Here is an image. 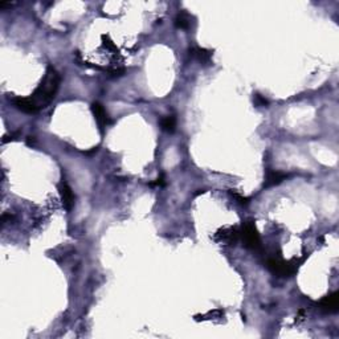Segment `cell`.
Here are the masks:
<instances>
[{"instance_id":"obj_1","label":"cell","mask_w":339,"mask_h":339,"mask_svg":"<svg viewBox=\"0 0 339 339\" xmlns=\"http://www.w3.org/2000/svg\"><path fill=\"white\" fill-rule=\"evenodd\" d=\"M60 84H61L60 74L52 65H49L40 85L36 87L34 94L31 96V98L34 100V102L37 105L39 109H44L47 105H49L51 102L53 101L58 92Z\"/></svg>"},{"instance_id":"obj_2","label":"cell","mask_w":339,"mask_h":339,"mask_svg":"<svg viewBox=\"0 0 339 339\" xmlns=\"http://www.w3.org/2000/svg\"><path fill=\"white\" fill-rule=\"evenodd\" d=\"M268 269L278 277H290L298 271V262L296 261H284L281 258H269L267 261Z\"/></svg>"},{"instance_id":"obj_3","label":"cell","mask_w":339,"mask_h":339,"mask_svg":"<svg viewBox=\"0 0 339 339\" xmlns=\"http://www.w3.org/2000/svg\"><path fill=\"white\" fill-rule=\"evenodd\" d=\"M240 238L244 241V245L249 249H257L261 245L260 233L257 231L256 224L253 223L252 220L244 223L242 229L240 231Z\"/></svg>"},{"instance_id":"obj_4","label":"cell","mask_w":339,"mask_h":339,"mask_svg":"<svg viewBox=\"0 0 339 339\" xmlns=\"http://www.w3.org/2000/svg\"><path fill=\"white\" fill-rule=\"evenodd\" d=\"M92 112H93V116H94V118H96V121H97L100 130L103 133V130H105V129H106V127L109 126L110 123H112L110 117H109L107 112L105 110V107L102 106L100 102H93Z\"/></svg>"},{"instance_id":"obj_5","label":"cell","mask_w":339,"mask_h":339,"mask_svg":"<svg viewBox=\"0 0 339 339\" xmlns=\"http://www.w3.org/2000/svg\"><path fill=\"white\" fill-rule=\"evenodd\" d=\"M12 103H14V106L16 107L17 110L25 113V114H36V113L40 110L39 107H37V105L34 103V100L31 97H16L12 100Z\"/></svg>"},{"instance_id":"obj_6","label":"cell","mask_w":339,"mask_h":339,"mask_svg":"<svg viewBox=\"0 0 339 339\" xmlns=\"http://www.w3.org/2000/svg\"><path fill=\"white\" fill-rule=\"evenodd\" d=\"M58 192H60V196H61L64 208L67 211H70L73 208V205H74V200H76V196L73 194L72 188L65 182H61L58 184Z\"/></svg>"},{"instance_id":"obj_7","label":"cell","mask_w":339,"mask_h":339,"mask_svg":"<svg viewBox=\"0 0 339 339\" xmlns=\"http://www.w3.org/2000/svg\"><path fill=\"white\" fill-rule=\"evenodd\" d=\"M321 310H323L325 313H337L339 309V293L334 291L329 296L323 297L320 301Z\"/></svg>"},{"instance_id":"obj_8","label":"cell","mask_w":339,"mask_h":339,"mask_svg":"<svg viewBox=\"0 0 339 339\" xmlns=\"http://www.w3.org/2000/svg\"><path fill=\"white\" fill-rule=\"evenodd\" d=\"M189 54L194 58H196L199 63L203 64V65H209L211 60H212V51L200 48V47H195V48L189 49Z\"/></svg>"},{"instance_id":"obj_9","label":"cell","mask_w":339,"mask_h":339,"mask_svg":"<svg viewBox=\"0 0 339 339\" xmlns=\"http://www.w3.org/2000/svg\"><path fill=\"white\" fill-rule=\"evenodd\" d=\"M288 175L284 174V172H280V171H268L267 178H265V183H264V187H273V186H278L281 184L284 180H286Z\"/></svg>"},{"instance_id":"obj_10","label":"cell","mask_w":339,"mask_h":339,"mask_svg":"<svg viewBox=\"0 0 339 339\" xmlns=\"http://www.w3.org/2000/svg\"><path fill=\"white\" fill-rule=\"evenodd\" d=\"M191 25V17L187 12H179L178 16L175 17V27L178 29H188Z\"/></svg>"},{"instance_id":"obj_11","label":"cell","mask_w":339,"mask_h":339,"mask_svg":"<svg viewBox=\"0 0 339 339\" xmlns=\"http://www.w3.org/2000/svg\"><path fill=\"white\" fill-rule=\"evenodd\" d=\"M160 127L162 130L167 133H174L176 129V118L175 116H166L160 119Z\"/></svg>"},{"instance_id":"obj_12","label":"cell","mask_w":339,"mask_h":339,"mask_svg":"<svg viewBox=\"0 0 339 339\" xmlns=\"http://www.w3.org/2000/svg\"><path fill=\"white\" fill-rule=\"evenodd\" d=\"M253 102H254L256 106H268L269 105V101L264 96H261L260 93H254L253 94Z\"/></svg>"},{"instance_id":"obj_13","label":"cell","mask_w":339,"mask_h":339,"mask_svg":"<svg viewBox=\"0 0 339 339\" xmlns=\"http://www.w3.org/2000/svg\"><path fill=\"white\" fill-rule=\"evenodd\" d=\"M231 195H232L233 198L236 199V202H237L238 204H241V205H247V204H249V198H245V196H242V195L237 194V192H231Z\"/></svg>"},{"instance_id":"obj_14","label":"cell","mask_w":339,"mask_h":339,"mask_svg":"<svg viewBox=\"0 0 339 339\" xmlns=\"http://www.w3.org/2000/svg\"><path fill=\"white\" fill-rule=\"evenodd\" d=\"M150 186H158V187H165L166 186V179H165V175H160L159 178L155 180V182H153V183H150Z\"/></svg>"},{"instance_id":"obj_15","label":"cell","mask_w":339,"mask_h":339,"mask_svg":"<svg viewBox=\"0 0 339 339\" xmlns=\"http://www.w3.org/2000/svg\"><path fill=\"white\" fill-rule=\"evenodd\" d=\"M123 73H125V69H114L110 72V76L112 77H121V76H123Z\"/></svg>"}]
</instances>
